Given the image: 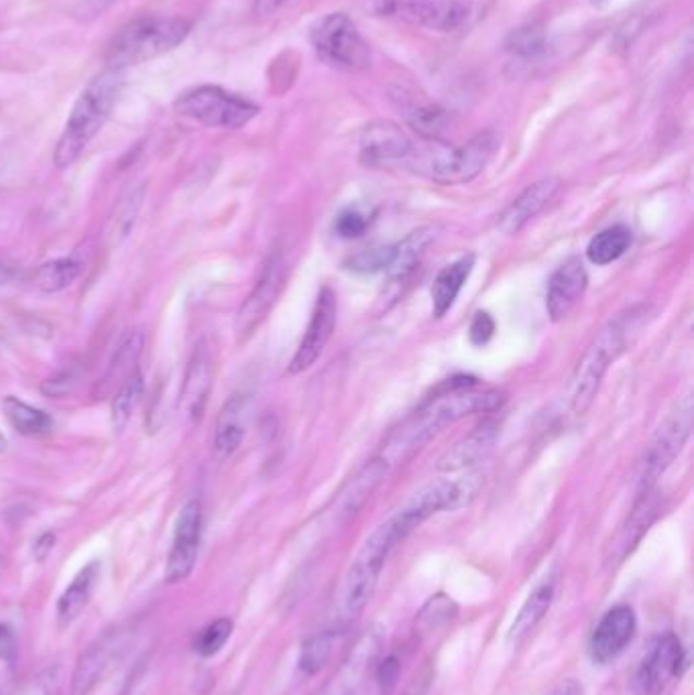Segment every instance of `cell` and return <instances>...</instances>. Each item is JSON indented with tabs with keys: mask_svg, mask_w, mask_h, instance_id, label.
I'll use <instances>...</instances> for the list:
<instances>
[{
	"mask_svg": "<svg viewBox=\"0 0 694 695\" xmlns=\"http://www.w3.org/2000/svg\"><path fill=\"white\" fill-rule=\"evenodd\" d=\"M504 393L481 389L473 377H456L442 384L420 409L395 427L383 441L379 457L391 466L404 464L444 429L475 413H493L501 407Z\"/></svg>",
	"mask_w": 694,
	"mask_h": 695,
	"instance_id": "cell-1",
	"label": "cell"
},
{
	"mask_svg": "<svg viewBox=\"0 0 694 695\" xmlns=\"http://www.w3.org/2000/svg\"><path fill=\"white\" fill-rule=\"evenodd\" d=\"M421 523H426L424 514L407 502L404 509L391 514L390 519L377 526L362 543L343 582L340 612L345 621H355L369 606L391 552L402 541L407 540Z\"/></svg>",
	"mask_w": 694,
	"mask_h": 695,
	"instance_id": "cell-2",
	"label": "cell"
},
{
	"mask_svg": "<svg viewBox=\"0 0 694 695\" xmlns=\"http://www.w3.org/2000/svg\"><path fill=\"white\" fill-rule=\"evenodd\" d=\"M123 71L106 68L99 76H94L80 92L56 144L54 163L58 170H70L86 151L88 144L94 141V137L101 132L113 113L116 100L123 92Z\"/></svg>",
	"mask_w": 694,
	"mask_h": 695,
	"instance_id": "cell-3",
	"label": "cell"
},
{
	"mask_svg": "<svg viewBox=\"0 0 694 695\" xmlns=\"http://www.w3.org/2000/svg\"><path fill=\"white\" fill-rule=\"evenodd\" d=\"M192 23L182 16L146 14L118 28L106 43L108 70L123 71L174 51L188 39Z\"/></svg>",
	"mask_w": 694,
	"mask_h": 695,
	"instance_id": "cell-4",
	"label": "cell"
},
{
	"mask_svg": "<svg viewBox=\"0 0 694 695\" xmlns=\"http://www.w3.org/2000/svg\"><path fill=\"white\" fill-rule=\"evenodd\" d=\"M637 310L615 315L589 344L568 383V401L572 412L582 415L591 409L609 367L623 355V350L632 341L629 336L637 329Z\"/></svg>",
	"mask_w": 694,
	"mask_h": 695,
	"instance_id": "cell-5",
	"label": "cell"
},
{
	"mask_svg": "<svg viewBox=\"0 0 694 695\" xmlns=\"http://www.w3.org/2000/svg\"><path fill=\"white\" fill-rule=\"evenodd\" d=\"M310 42L320 61L334 70L362 71L371 68V45L345 13L322 16L312 27Z\"/></svg>",
	"mask_w": 694,
	"mask_h": 695,
	"instance_id": "cell-6",
	"label": "cell"
},
{
	"mask_svg": "<svg viewBox=\"0 0 694 695\" xmlns=\"http://www.w3.org/2000/svg\"><path fill=\"white\" fill-rule=\"evenodd\" d=\"M175 113L203 127L236 130L259 114V106L218 85H198L175 100Z\"/></svg>",
	"mask_w": 694,
	"mask_h": 695,
	"instance_id": "cell-7",
	"label": "cell"
},
{
	"mask_svg": "<svg viewBox=\"0 0 694 695\" xmlns=\"http://www.w3.org/2000/svg\"><path fill=\"white\" fill-rule=\"evenodd\" d=\"M367 13L430 31H459L469 23L471 7L463 0H362Z\"/></svg>",
	"mask_w": 694,
	"mask_h": 695,
	"instance_id": "cell-8",
	"label": "cell"
},
{
	"mask_svg": "<svg viewBox=\"0 0 694 695\" xmlns=\"http://www.w3.org/2000/svg\"><path fill=\"white\" fill-rule=\"evenodd\" d=\"M693 397L691 393L676 398L672 409L666 413L662 424L651 436L646 448V455L641 462L639 486H658V480L664 476L666 470L679 457L684 443L693 431Z\"/></svg>",
	"mask_w": 694,
	"mask_h": 695,
	"instance_id": "cell-9",
	"label": "cell"
},
{
	"mask_svg": "<svg viewBox=\"0 0 694 695\" xmlns=\"http://www.w3.org/2000/svg\"><path fill=\"white\" fill-rule=\"evenodd\" d=\"M499 151V137L483 130L461 147H444L426 161V173L436 184L463 185L473 182Z\"/></svg>",
	"mask_w": 694,
	"mask_h": 695,
	"instance_id": "cell-10",
	"label": "cell"
},
{
	"mask_svg": "<svg viewBox=\"0 0 694 695\" xmlns=\"http://www.w3.org/2000/svg\"><path fill=\"white\" fill-rule=\"evenodd\" d=\"M286 281H288L286 256L281 251H274L267 256L253 291L246 296L243 305L236 312L234 334L239 344H245L269 317V313L274 312L275 303L284 293Z\"/></svg>",
	"mask_w": 694,
	"mask_h": 695,
	"instance_id": "cell-11",
	"label": "cell"
},
{
	"mask_svg": "<svg viewBox=\"0 0 694 695\" xmlns=\"http://www.w3.org/2000/svg\"><path fill=\"white\" fill-rule=\"evenodd\" d=\"M686 669V651L682 640L674 633H666L653 640L650 651L641 659L636 675L634 690L639 695H660L672 683L680 680Z\"/></svg>",
	"mask_w": 694,
	"mask_h": 695,
	"instance_id": "cell-12",
	"label": "cell"
},
{
	"mask_svg": "<svg viewBox=\"0 0 694 695\" xmlns=\"http://www.w3.org/2000/svg\"><path fill=\"white\" fill-rule=\"evenodd\" d=\"M359 159L371 170H390L409 165L416 159V147L404 128L390 120H377L362 130Z\"/></svg>",
	"mask_w": 694,
	"mask_h": 695,
	"instance_id": "cell-13",
	"label": "cell"
},
{
	"mask_svg": "<svg viewBox=\"0 0 694 695\" xmlns=\"http://www.w3.org/2000/svg\"><path fill=\"white\" fill-rule=\"evenodd\" d=\"M203 540V505L192 498L180 511L174 529V541L165 564V582L180 583L188 580L196 568Z\"/></svg>",
	"mask_w": 694,
	"mask_h": 695,
	"instance_id": "cell-14",
	"label": "cell"
},
{
	"mask_svg": "<svg viewBox=\"0 0 694 695\" xmlns=\"http://www.w3.org/2000/svg\"><path fill=\"white\" fill-rule=\"evenodd\" d=\"M336 315H338V299L331 287L320 289L314 312L310 317V324L305 329L304 338L300 341L296 355L291 358L290 374H300L319 360L324 348L333 338L334 327H336Z\"/></svg>",
	"mask_w": 694,
	"mask_h": 695,
	"instance_id": "cell-15",
	"label": "cell"
},
{
	"mask_svg": "<svg viewBox=\"0 0 694 695\" xmlns=\"http://www.w3.org/2000/svg\"><path fill=\"white\" fill-rule=\"evenodd\" d=\"M637 616L629 604H617L609 609L594 626L589 639V655L594 663L605 665L615 661L636 639Z\"/></svg>",
	"mask_w": 694,
	"mask_h": 695,
	"instance_id": "cell-16",
	"label": "cell"
},
{
	"mask_svg": "<svg viewBox=\"0 0 694 695\" xmlns=\"http://www.w3.org/2000/svg\"><path fill=\"white\" fill-rule=\"evenodd\" d=\"M212 383H215L212 355H210V348L200 341L192 352L188 369L180 389V398H177V412L182 413L189 424H196L203 419Z\"/></svg>",
	"mask_w": 694,
	"mask_h": 695,
	"instance_id": "cell-17",
	"label": "cell"
},
{
	"mask_svg": "<svg viewBox=\"0 0 694 695\" xmlns=\"http://www.w3.org/2000/svg\"><path fill=\"white\" fill-rule=\"evenodd\" d=\"M125 635L120 628L106 630L102 637L94 640L84 653L80 655L72 673V695H90L94 687L102 682L116 655L123 651Z\"/></svg>",
	"mask_w": 694,
	"mask_h": 695,
	"instance_id": "cell-18",
	"label": "cell"
},
{
	"mask_svg": "<svg viewBox=\"0 0 694 695\" xmlns=\"http://www.w3.org/2000/svg\"><path fill=\"white\" fill-rule=\"evenodd\" d=\"M589 277L585 265L579 256H570L550 277L548 289H546V312L552 322H563L575 308L579 305L580 299L587 291Z\"/></svg>",
	"mask_w": 694,
	"mask_h": 695,
	"instance_id": "cell-19",
	"label": "cell"
},
{
	"mask_svg": "<svg viewBox=\"0 0 694 695\" xmlns=\"http://www.w3.org/2000/svg\"><path fill=\"white\" fill-rule=\"evenodd\" d=\"M558 189H560L558 177H544L535 184L528 185L499 216L497 228L507 236L520 234L521 230L528 227L537 213L544 212V208L548 206L550 201L556 198Z\"/></svg>",
	"mask_w": 694,
	"mask_h": 695,
	"instance_id": "cell-20",
	"label": "cell"
},
{
	"mask_svg": "<svg viewBox=\"0 0 694 695\" xmlns=\"http://www.w3.org/2000/svg\"><path fill=\"white\" fill-rule=\"evenodd\" d=\"M499 429L501 426L495 419L481 421L471 433L464 436L463 440L456 441L452 448L440 455L438 470L452 474V472H461V470L475 466L491 452L495 441L499 438Z\"/></svg>",
	"mask_w": 694,
	"mask_h": 695,
	"instance_id": "cell-21",
	"label": "cell"
},
{
	"mask_svg": "<svg viewBox=\"0 0 694 695\" xmlns=\"http://www.w3.org/2000/svg\"><path fill=\"white\" fill-rule=\"evenodd\" d=\"M393 102L404 116L407 127L412 128L416 135H420L421 139H428V141H442V137L447 135L450 127L447 111H442L430 100L405 92L402 88L397 90V94H393Z\"/></svg>",
	"mask_w": 694,
	"mask_h": 695,
	"instance_id": "cell-22",
	"label": "cell"
},
{
	"mask_svg": "<svg viewBox=\"0 0 694 695\" xmlns=\"http://www.w3.org/2000/svg\"><path fill=\"white\" fill-rule=\"evenodd\" d=\"M658 512H660L658 486H639L634 509L629 512L620 533V540L615 543V555L620 559L634 554L639 541L644 540V535L650 531L653 521L658 519Z\"/></svg>",
	"mask_w": 694,
	"mask_h": 695,
	"instance_id": "cell-23",
	"label": "cell"
},
{
	"mask_svg": "<svg viewBox=\"0 0 694 695\" xmlns=\"http://www.w3.org/2000/svg\"><path fill=\"white\" fill-rule=\"evenodd\" d=\"M556 594V580L548 578L544 582L537 583L534 590L530 592V596L525 598V602L521 604L520 612L516 614V621L509 626L507 633V642L518 649L523 642L535 633V628L544 621V616L548 614Z\"/></svg>",
	"mask_w": 694,
	"mask_h": 695,
	"instance_id": "cell-24",
	"label": "cell"
},
{
	"mask_svg": "<svg viewBox=\"0 0 694 695\" xmlns=\"http://www.w3.org/2000/svg\"><path fill=\"white\" fill-rule=\"evenodd\" d=\"M246 419H248V397L234 395L229 398L218 413L215 426V452L218 457H231L246 436Z\"/></svg>",
	"mask_w": 694,
	"mask_h": 695,
	"instance_id": "cell-25",
	"label": "cell"
},
{
	"mask_svg": "<svg viewBox=\"0 0 694 695\" xmlns=\"http://www.w3.org/2000/svg\"><path fill=\"white\" fill-rule=\"evenodd\" d=\"M143 344H146V336L141 329H132L127 332L120 341L116 344L115 352L108 360V367L106 372L99 383V393L101 395H108L116 389V384L125 383L129 379L132 372H137V362H139V356L143 352Z\"/></svg>",
	"mask_w": 694,
	"mask_h": 695,
	"instance_id": "cell-26",
	"label": "cell"
},
{
	"mask_svg": "<svg viewBox=\"0 0 694 695\" xmlns=\"http://www.w3.org/2000/svg\"><path fill=\"white\" fill-rule=\"evenodd\" d=\"M435 228L421 227L418 230H414V232H409L404 241L397 242L393 246L390 267L385 270L391 283H402L414 270L418 269L421 258H424L426 251L430 248V244L435 242Z\"/></svg>",
	"mask_w": 694,
	"mask_h": 695,
	"instance_id": "cell-27",
	"label": "cell"
},
{
	"mask_svg": "<svg viewBox=\"0 0 694 695\" xmlns=\"http://www.w3.org/2000/svg\"><path fill=\"white\" fill-rule=\"evenodd\" d=\"M473 267H475V256L464 255L436 275L435 285H432V310L436 317H444L452 310V305L456 303V299L463 291L464 283L469 281L473 273Z\"/></svg>",
	"mask_w": 694,
	"mask_h": 695,
	"instance_id": "cell-28",
	"label": "cell"
},
{
	"mask_svg": "<svg viewBox=\"0 0 694 695\" xmlns=\"http://www.w3.org/2000/svg\"><path fill=\"white\" fill-rule=\"evenodd\" d=\"M96 582H99V564H88L86 568L80 569V574L73 578L72 583L66 588V592L59 596V626L72 625L73 621L84 612Z\"/></svg>",
	"mask_w": 694,
	"mask_h": 695,
	"instance_id": "cell-29",
	"label": "cell"
},
{
	"mask_svg": "<svg viewBox=\"0 0 694 695\" xmlns=\"http://www.w3.org/2000/svg\"><path fill=\"white\" fill-rule=\"evenodd\" d=\"M2 415H4L7 424L25 438H39L54 426V421L47 413L31 407L30 403L13 397V395H9L2 401Z\"/></svg>",
	"mask_w": 694,
	"mask_h": 695,
	"instance_id": "cell-30",
	"label": "cell"
},
{
	"mask_svg": "<svg viewBox=\"0 0 694 695\" xmlns=\"http://www.w3.org/2000/svg\"><path fill=\"white\" fill-rule=\"evenodd\" d=\"M388 464L377 455L371 462H367L362 466L361 472L352 478V483L348 484V490L340 498L343 512L355 514L367 502V498L375 493L377 486L383 483L385 474H388Z\"/></svg>",
	"mask_w": 694,
	"mask_h": 695,
	"instance_id": "cell-31",
	"label": "cell"
},
{
	"mask_svg": "<svg viewBox=\"0 0 694 695\" xmlns=\"http://www.w3.org/2000/svg\"><path fill=\"white\" fill-rule=\"evenodd\" d=\"M629 244H632V230L623 224H615L594 234L587 246V256L597 267H605L615 263L617 258H622L627 253Z\"/></svg>",
	"mask_w": 694,
	"mask_h": 695,
	"instance_id": "cell-32",
	"label": "cell"
},
{
	"mask_svg": "<svg viewBox=\"0 0 694 695\" xmlns=\"http://www.w3.org/2000/svg\"><path fill=\"white\" fill-rule=\"evenodd\" d=\"M340 635H343L340 630H322L305 640L298 659L300 671L304 675H316L320 669L326 668V663L333 659Z\"/></svg>",
	"mask_w": 694,
	"mask_h": 695,
	"instance_id": "cell-33",
	"label": "cell"
},
{
	"mask_svg": "<svg viewBox=\"0 0 694 695\" xmlns=\"http://www.w3.org/2000/svg\"><path fill=\"white\" fill-rule=\"evenodd\" d=\"M143 391H146V381L141 372H132L129 379L118 386L111 405V424L115 431H123L127 427L132 413L141 403Z\"/></svg>",
	"mask_w": 694,
	"mask_h": 695,
	"instance_id": "cell-34",
	"label": "cell"
},
{
	"mask_svg": "<svg viewBox=\"0 0 694 695\" xmlns=\"http://www.w3.org/2000/svg\"><path fill=\"white\" fill-rule=\"evenodd\" d=\"M82 265L76 258H56L45 263L37 273V283L44 293H59L80 277Z\"/></svg>",
	"mask_w": 694,
	"mask_h": 695,
	"instance_id": "cell-35",
	"label": "cell"
},
{
	"mask_svg": "<svg viewBox=\"0 0 694 695\" xmlns=\"http://www.w3.org/2000/svg\"><path fill=\"white\" fill-rule=\"evenodd\" d=\"M456 614H459V606L452 598L447 596V594H436L424 604V609L416 618V625H418L420 635H430L438 628L452 623L456 618Z\"/></svg>",
	"mask_w": 694,
	"mask_h": 695,
	"instance_id": "cell-36",
	"label": "cell"
},
{
	"mask_svg": "<svg viewBox=\"0 0 694 695\" xmlns=\"http://www.w3.org/2000/svg\"><path fill=\"white\" fill-rule=\"evenodd\" d=\"M232 628L234 625H232L231 618H218L215 623H210L200 630V635L196 639V645H194L196 653L203 655V657H215L231 639Z\"/></svg>",
	"mask_w": 694,
	"mask_h": 695,
	"instance_id": "cell-37",
	"label": "cell"
},
{
	"mask_svg": "<svg viewBox=\"0 0 694 695\" xmlns=\"http://www.w3.org/2000/svg\"><path fill=\"white\" fill-rule=\"evenodd\" d=\"M507 49L513 54V56L535 57L542 49H544V37H542V31H537L535 27L518 28L507 43Z\"/></svg>",
	"mask_w": 694,
	"mask_h": 695,
	"instance_id": "cell-38",
	"label": "cell"
},
{
	"mask_svg": "<svg viewBox=\"0 0 694 695\" xmlns=\"http://www.w3.org/2000/svg\"><path fill=\"white\" fill-rule=\"evenodd\" d=\"M391 256H393V246L362 251V253L352 256V258L348 260V269L355 270V273H379V270H388Z\"/></svg>",
	"mask_w": 694,
	"mask_h": 695,
	"instance_id": "cell-39",
	"label": "cell"
},
{
	"mask_svg": "<svg viewBox=\"0 0 694 695\" xmlns=\"http://www.w3.org/2000/svg\"><path fill=\"white\" fill-rule=\"evenodd\" d=\"M369 224H371V218L367 213L361 212L359 208H347L345 212L338 213L334 228H336V234L340 239L350 241V239L362 236L367 232Z\"/></svg>",
	"mask_w": 694,
	"mask_h": 695,
	"instance_id": "cell-40",
	"label": "cell"
},
{
	"mask_svg": "<svg viewBox=\"0 0 694 695\" xmlns=\"http://www.w3.org/2000/svg\"><path fill=\"white\" fill-rule=\"evenodd\" d=\"M400 673H402V665H400V659L395 655L385 657L379 665H377V685L383 694H390L391 690L400 682Z\"/></svg>",
	"mask_w": 694,
	"mask_h": 695,
	"instance_id": "cell-41",
	"label": "cell"
},
{
	"mask_svg": "<svg viewBox=\"0 0 694 695\" xmlns=\"http://www.w3.org/2000/svg\"><path fill=\"white\" fill-rule=\"evenodd\" d=\"M493 334H495V322H493L491 315L487 312L475 313L471 327H469L471 341L475 346H485L487 341L491 340Z\"/></svg>",
	"mask_w": 694,
	"mask_h": 695,
	"instance_id": "cell-42",
	"label": "cell"
},
{
	"mask_svg": "<svg viewBox=\"0 0 694 695\" xmlns=\"http://www.w3.org/2000/svg\"><path fill=\"white\" fill-rule=\"evenodd\" d=\"M118 0H78V4L73 7V19L86 23V21H94L102 16V13H106L113 4H116Z\"/></svg>",
	"mask_w": 694,
	"mask_h": 695,
	"instance_id": "cell-43",
	"label": "cell"
},
{
	"mask_svg": "<svg viewBox=\"0 0 694 695\" xmlns=\"http://www.w3.org/2000/svg\"><path fill=\"white\" fill-rule=\"evenodd\" d=\"M73 384H76V374H73L72 370H63V372H59L56 377L47 379V381L42 384V391H44V395H47V397L59 398L63 397V395H68V393H72Z\"/></svg>",
	"mask_w": 694,
	"mask_h": 695,
	"instance_id": "cell-44",
	"label": "cell"
},
{
	"mask_svg": "<svg viewBox=\"0 0 694 695\" xmlns=\"http://www.w3.org/2000/svg\"><path fill=\"white\" fill-rule=\"evenodd\" d=\"M15 633L7 625H0V661H7V663H13L16 659Z\"/></svg>",
	"mask_w": 694,
	"mask_h": 695,
	"instance_id": "cell-45",
	"label": "cell"
},
{
	"mask_svg": "<svg viewBox=\"0 0 694 695\" xmlns=\"http://www.w3.org/2000/svg\"><path fill=\"white\" fill-rule=\"evenodd\" d=\"M290 0H257L255 2V14L257 16H271L277 13L281 7H286Z\"/></svg>",
	"mask_w": 694,
	"mask_h": 695,
	"instance_id": "cell-46",
	"label": "cell"
},
{
	"mask_svg": "<svg viewBox=\"0 0 694 695\" xmlns=\"http://www.w3.org/2000/svg\"><path fill=\"white\" fill-rule=\"evenodd\" d=\"M548 695H582V685L577 680H566L556 685Z\"/></svg>",
	"mask_w": 694,
	"mask_h": 695,
	"instance_id": "cell-47",
	"label": "cell"
},
{
	"mask_svg": "<svg viewBox=\"0 0 694 695\" xmlns=\"http://www.w3.org/2000/svg\"><path fill=\"white\" fill-rule=\"evenodd\" d=\"M54 541H56V537H54L51 533H45V535H42V537L37 540V543H35V555H37L39 559H45L47 554L54 549Z\"/></svg>",
	"mask_w": 694,
	"mask_h": 695,
	"instance_id": "cell-48",
	"label": "cell"
},
{
	"mask_svg": "<svg viewBox=\"0 0 694 695\" xmlns=\"http://www.w3.org/2000/svg\"><path fill=\"white\" fill-rule=\"evenodd\" d=\"M430 692V675H420L416 682L412 683V687L405 692V695H428Z\"/></svg>",
	"mask_w": 694,
	"mask_h": 695,
	"instance_id": "cell-49",
	"label": "cell"
},
{
	"mask_svg": "<svg viewBox=\"0 0 694 695\" xmlns=\"http://www.w3.org/2000/svg\"><path fill=\"white\" fill-rule=\"evenodd\" d=\"M9 281H11V273L0 265V285L9 283Z\"/></svg>",
	"mask_w": 694,
	"mask_h": 695,
	"instance_id": "cell-50",
	"label": "cell"
},
{
	"mask_svg": "<svg viewBox=\"0 0 694 695\" xmlns=\"http://www.w3.org/2000/svg\"><path fill=\"white\" fill-rule=\"evenodd\" d=\"M603 2H608V0H593V4H603Z\"/></svg>",
	"mask_w": 694,
	"mask_h": 695,
	"instance_id": "cell-51",
	"label": "cell"
}]
</instances>
